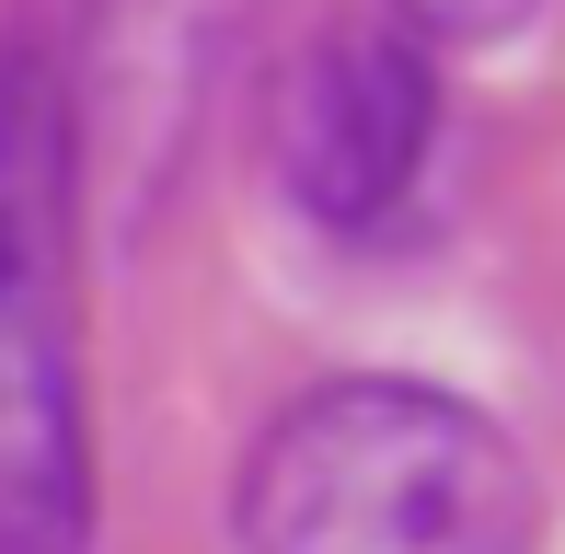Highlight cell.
<instances>
[{
    "label": "cell",
    "mask_w": 565,
    "mask_h": 554,
    "mask_svg": "<svg viewBox=\"0 0 565 554\" xmlns=\"http://www.w3.org/2000/svg\"><path fill=\"white\" fill-rule=\"evenodd\" d=\"M439 150V46L393 12H323L277 58L266 93V162L289 209L335 243H370L404 220Z\"/></svg>",
    "instance_id": "3957f363"
},
{
    "label": "cell",
    "mask_w": 565,
    "mask_h": 554,
    "mask_svg": "<svg viewBox=\"0 0 565 554\" xmlns=\"http://www.w3.org/2000/svg\"><path fill=\"white\" fill-rule=\"evenodd\" d=\"M82 128L46 23H0V554H93L82 393Z\"/></svg>",
    "instance_id": "7a4b0ae2"
},
{
    "label": "cell",
    "mask_w": 565,
    "mask_h": 554,
    "mask_svg": "<svg viewBox=\"0 0 565 554\" xmlns=\"http://www.w3.org/2000/svg\"><path fill=\"white\" fill-rule=\"evenodd\" d=\"M393 23H416L427 46H497V35H520L543 0H381Z\"/></svg>",
    "instance_id": "277c9868"
},
{
    "label": "cell",
    "mask_w": 565,
    "mask_h": 554,
    "mask_svg": "<svg viewBox=\"0 0 565 554\" xmlns=\"http://www.w3.org/2000/svg\"><path fill=\"white\" fill-rule=\"evenodd\" d=\"M231 532L243 554H531V462L461 393L347 370L266 416Z\"/></svg>",
    "instance_id": "6da1fadb"
}]
</instances>
